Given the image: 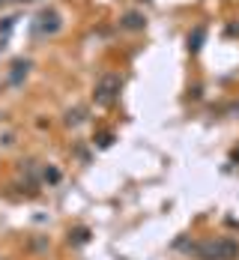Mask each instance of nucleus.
<instances>
[{"label":"nucleus","instance_id":"nucleus-11","mask_svg":"<svg viewBox=\"0 0 239 260\" xmlns=\"http://www.w3.org/2000/svg\"><path fill=\"white\" fill-rule=\"evenodd\" d=\"M12 27H15V18H3V27H0V30H3V33H9V30H12Z\"/></svg>","mask_w":239,"mask_h":260},{"label":"nucleus","instance_id":"nucleus-3","mask_svg":"<svg viewBox=\"0 0 239 260\" xmlns=\"http://www.w3.org/2000/svg\"><path fill=\"white\" fill-rule=\"evenodd\" d=\"M57 30H60V15L54 9H42L39 18H36V33L39 36H54Z\"/></svg>","mask_w":239,"mask_h":260},{"label":"nucleus","instance_id":"nucleus-4","mask_svg":"<svg viewBox=\"0 0 239 260\" xmlns=\"http://www.w3.org/2000/svg\"><path fill=\"white\" fill-rule=\"evenodd\" d=\"M27 69H30V60H15L12 69H9V84L12 87H21V81L27 78Z\"/></svg>","mask_w":239,"mask_h":260},{"label":"nucleus","instance_id":"nucleus-1","mask_svg":"<svg viewBox=\"0 0 239 260\" xmlns=\"http://www.w3.org/2000/svg\"><path fill=\"white\" fill-rule=\"evenodd\" d=\"M191 251L200 260H236L239 257V242L236 239H207V242H197L191 245Z\"/></svg>","mask_w":239,"mask_h":260},{"label":"nucleus","instance_id":"nucleus-5","mask_svg":"<svg viewBox=\"0 0 239 260\" xmlns=\"http://www.w3.org/2000/svg\"><path fill=\"white\" fill-rule=\"evenodd\" d=\"M144 24H147V18L138 15V12H129V15L123 18V27H126V30H144Z\"/></svg>","mask_w":239,"mask_h":260},{"label":"nucleus","instance_id":"nucleus-6","mask_svg":"<svg viewBox=\"0 0 239 260\" xmlns=\"http://www.w3.org/2000/svg\"><path fill=\"white\" fill-rule=\"evenodd\" d=\"M69 242H72V245H87V242H90V228H75V231H69Z\"/></svg>","mask_w":239,"mask_h":260},{"label":"nucleus","instance_id":"nucleus-8","mask_svg":"<svg viewBox=\"0 0 239 260\" xmlns=\"http://www.w3.org/2000/svg\"><path fill=\"white\" fill-rule=\"evenodd\" d=\"M200 42H203V27H197V30L188 36V48H191V51H200Z\"/></svg>","mask_w":239,"mask_h":260},{"label":"nucleus","instance_id":"nucleus-9","mask_svg":"<svg viewBox=\"0 0 239 260\" xmlns=\"http://www.w3.org/2000/svg\"><path fill=\"white\" fill-rule=\"evenodd\" d=\"M81 123H84V111H81V108H75V111L66 114V126H81Z\"/></svg>","mask_w":239,"mask_h":260},{"label":"nucleus","instance_id":"nucleus-13","mask_svg":"<svg viewBox=\"0 0 239 260\" xmlns=\"http://www.w3.org/2000/svg\"><path fill=\"white\" fill-rule=\"evenodd\" d=\"M6 3H9V0H0V6H6Z\"/></svg>","mask_w":239,"mask_h":260},{"label":"nucleus","instance_id":"nucleus-7","mask_svg":"<svg viewBox=\"0 0 239 260\" xmlns=\"http://www.w3.org/2000/svg\"><path fill=\"white\" fill-rule=\"evenodd\" d=\"M60 177H63V174H60V168H54V165H48V168L42 171V180L48 182V185H57V182H60Z\"/></svg>","mask_w":239,"mask_h":260},{"label":"nucleus","instance_id":"nucleus-10","mask_svg":"<svg viewBox=\"0 0 239 260\" xmlns=\"http://www.w3.org/2000/svg\"><path fill=\"white\" fill-rule=\"evenodd\" d=\"M96 144H99V147H111V144H114V135H111V132H102V135L96 138Z\"/></svg>","mask_w":239,"mask_h":260},{"label":"nucleus","instance_id":"nucleus-2","mask_svg":"<svg viewBox=\"0 0 239 260\" xmlns=\"http://www.w3.org/2000/svg\"><path fill=\"white\" fill-rule=\"evenodd\" d=\"M120 87H123V81L120 75H105V78L96 84V93H93V99L96 105H111L117 99V93H120Z\"/></svg>","mask_w":239,"mask_h":260},{"label":"nucleus","instance_id":"nucleus-12","mask_svg":"<svg viewBox=\"0 0 239 260\" xmlns=\"http://www.w3.org/2000/svg\"><path fill=\"white\" fill-rule=\"evenodd\" d=\"M233 161H239V150H233Z\"/></svg>","mask_w":239,"mask_h":260}]
</instances>
